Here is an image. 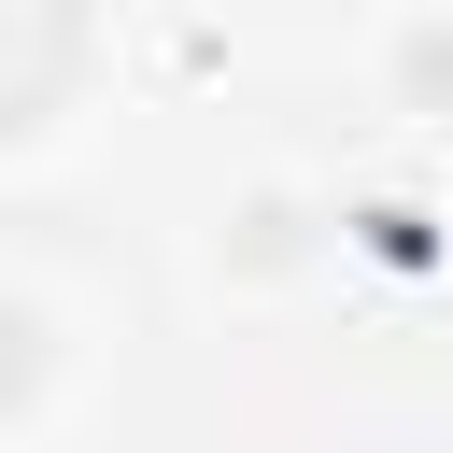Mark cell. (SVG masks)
I'll use <instances>...</instances> for the list:
<instances>
[{
    "label": "cell",
    "instance_id": "1",
    "mask_svg": "<svg viewBox=\"0 0 453 453\" xmlns=\"http://www.w3.org/2000/svg\"><path fill=\"white\" fill-rule=\"evenodd\" d=\"M71 57H85V42H71V14H0V127H14V113H42V99L71 85Z\"/></svg>",
    "mask_w": 453,
    "mask_h": 453
}]
</instances>
